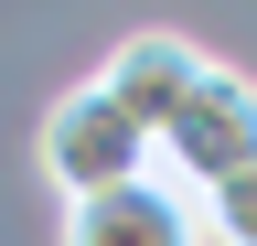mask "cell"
Here are the masks:
<instances>
[{
    "mask_svg": "<svg viewBox=\"0 0 257 246\" xmlns=\"http://www.w3.org/2000/svg\"><path fill=\"white\" fill-rule=\"evenodd\" d=\"M150 161H161L172 193H214L225 171H246V161H257V75L204 65V86L182 97V118L150 139Z\"/></svg>",
    "mask_w": 257,
    "mask_h": 246,
    "instance_id": "cell-1",
    "label": "cell"
},
{
    "mask_svg": "<svg viewBox=\"0 0 257 246\" xmlns=\"http://www.w3.org/2000/svg\"><path fill=\"white\" fill-rule=\"evenodd\" d=\"M43 171H54V193H64V203H96V193H118V182H140V171H150V139L128 129L96 86H75V97L43 118Z\"/></svg>",
    "mask_w": 257,
    "mask_h": 246,
    "instance_id": "cell-2",
    "label": "cell"
},
{
    "mask_svg": "<svg viewBox=\"0 0 257 246\" xmlns=\"http://www.w3.org/2000/svg\"><path fill=\"white\" fill-rule=\"evenodd\" d=\"M204 65H214V54L182 43V33H128V43L107 54V75H96V97H107L140 139H161V129L182 118V97L204 86Z\"/></svg>",
    "mask_w": 257,
    "mask_h": 246,
    "instance_id": "cell-3",
    "label": "cell"
},
{
    "mask_svg": "<svg viewBox=\"0 0 257 246\" xmlns=\"http://www.w3.org/2000/svg\"><path fill=\"white\" fill-rule=\"evenodd\" d=\"M64 246H204V225H193V193L140 171V182H118V193L64 214Z\"/></svg>",
    "mask_w": 257,
    "mask_h": 246,
    "instance_id": "cell-4",
    "label": "cell"
},
{
    "mask_svg": "<svg viewBox=\"0 0 257 246\" xmlns=\"http://www.w3.org/2000/svg\"><path fill=\"white\" fill-rule=\"evenodd\" d=\"M193 225H204L214 246H257V161H246V171H225L214 193H204V214H193Z\"/></svg>",
    "mask_w": 257,
    "mask_h": 246,
    "instance_id": "cell-5",
    "label": "cell"
}]
</instances>
